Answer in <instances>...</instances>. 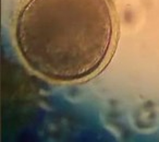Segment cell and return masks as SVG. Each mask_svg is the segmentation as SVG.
Returning <instances> with one entry per match:
<instances>
[{"mask_svg": "<svg viewBox=\"0 0 159 142\" xmlns=\"http://www.w3.org/2000/svg\"><path fill=\"white\" fill-rule=\"evenodd\" d=\"M116 37L110 0H24L14 21L23 61L57 83L95 76L110 59Z\"/></svg>", "mask_w": 159, "mask_h": 142, "instance_id": "obj_1", "label": "cell"}]
</instances>
